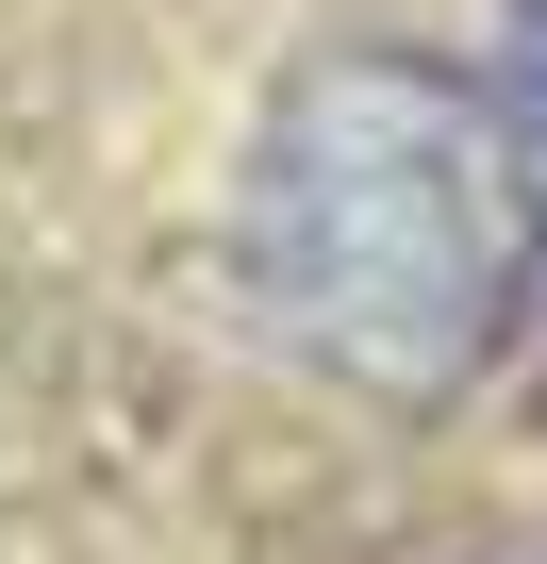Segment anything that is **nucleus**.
Returning a JSON list of instances; mask_svg holds the SVG:
<instances>
[{
  "label": "nucleus",
  "instance_id": "f257e3e1",
  "mask_svg": "<svg viewBox=\"0 0 547 564\" xmlns=\"http://www.w3.org/2000/svg\"><path fill=\"white\" fill-rule=\"evenodd\" d=\"M530 183L448 67H316L249 166V300L332 382L431 399L514 333Z\"/></svg>",
  "mask_w": 547,
  "mask_h": 564
}]
</instances>
